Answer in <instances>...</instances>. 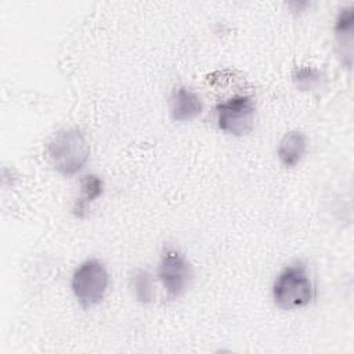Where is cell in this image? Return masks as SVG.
<instances>
[{
    "mask_svg": "<svg viewBox=\"0 0 354 354\" xmlns=\"http://www.w3.org/2000/svg\"><path fill=\"white\" fill-rule=\"evenodd\" d=\"M307 151V138L301 131L286 133L278 145V158L285 167H295Z\"/></svg>",
    "mask_w": 354,
    "mask_h": 354,
    "instance_id": "cell-8",
    "label": "cell"
},
{
    "mask_svg": "<svg viewBox=\"0 0 354 354\" xmlns=\"http://www.w3.org/2000/svg\"><path fill=\"white\" fill-rule=\"evenodd\" d=\"M47 155L59 174L71 177L77 174L87 163L90 145L77 129H62L48 142Z\"/></svg>",
    "mask_w": 354,
    "mask_h": 354,
    "instance_id": "cell-1",
    "label": "cell"
},
{
    "mask_svg": "<svg viewBox=\"0 0 354 354\" xmlns=\"http://www.w3.org/2000/svg\"><path fill=\"white\" fill-rule=\"evenodd\" d=\"M353 26H354V12L353 7H346L340 10L336 24H335V37L340 55L343 58L344 66L348 69L353 65Z\"/></svg>",
    "mask_w": 354,
    "mask_h": 354,
    "instance_id": "cell-7",
    "label": "cell"
},
{
    "mask_svg": "<svg viewBox=\"0 0 354 354\" xmlns=\"http://www.w3.org/2000/svg\"><path fill=\"white\" fill-rule=\"evenodd\" d=\"M131 286L136 300L141 304H149L153 300V286L151 275L144 270H137L131 277Z\"/></svg>",
    "mask_w": 354,
    "mask_h": 354,
    "instance_id": "cell-10",
    "label": "cell"
},
{
    "mask_svg": "<svg viewBox=\"0 0 354 354\" xmlns=\"http://www.w3.org/2000/svg\"><path fill=\"white\" fill-rule=\"evenodd\" d=\"M217 126L227 134L242 137L254 127L256 105L250 95H234L214 108Z\"/></svg>",
    "mask_w": 354,
    "mask_h": 354,
    "instance_id": "cell-4",
    "label": "cell"
},
{
    "mask_svg": "<svg viewBox=\"0 0 354 354\" xmlns=\"http://www.w3.org/2000/svg\"><path fill=\"white\" fill-rule=\"evenodd\" d=\"M202 112V101L199 95L187 87H177L170 101V115L176 122L192 120Z\"/></svg>",
    "mask_w": 354,
    "mask_h": 354,
    "instance_id": "cell-6",
    "label": "cell"
},
{
    "mask_svg": "<svg viewBox=\"0 0 354 354\" xmlns=\"http://www.w3.org/2000/svg\"><path fill=\"white\" fill-rule=\"evenodd\" d=\"M317 79H318V73L310 68L300 69L293 75V80L297 83V86L307 87V88L311 87Z\"/></svg>",
    "mask_w": 354,
    "mask_h": 354,
    "instance_id": "cell-11",
    "label": "cell"
},
{
    "mask_svg": "<svg viewBox=\"0 0 354 354\" xmlns=\"http://www.w3.org/2000/svg\"><path fill=\"white\" fill-rule=\"evenodd\" d=\"M109 275L102 261L90 259L83 261L73 272L71 288L83 308L100 304L106 293Z\"/></svg>",
    "mask_w": 354,
    "mask_h": 354,
    "instance_id": "cell-3",
    "label": "cell"
},
{
    "mask_svg": "<svg viewBox=\"0 0 354 354\" xmlns=\"http://www.w3.org/2000/svg\"><path fill=\"white\" fill-rule=\"evenodd\" d=\"M158 277L169 299L180 297L189 286L192 267L185 256L174 248H167L160 256Z\"/></svg>",
    "mask_w": 354,
    "mask_h": 354,
    "instance_id": "cell-5",
    "label": "cell"
},
{
    "mask_svg": "<svg viewBox=\"0 0 354 354\" xmlns=\"http://www.w3.org/2000/svg\"><path fill=\"white\" fill-rule=\"evenodd\" d=\"M104 181L95 174H87L80 181V196L75 203L73 214L79 218H83L87 213V209L93 201L102 195Z\"/></svg>",
    "mask_w": 354,
    "mask_h": 354,
    "instance_id": "cell-9",
    "label": "cell"
},
{
    "mask_svg": "<svg viewBox=\"0 0 354 354\" xmlns=\"http://www.w3.org/2000/svg\"><path fill=\"white\" fill-rule=\"evenodd\" d=\"M314 296V283L301 263L285 267L272 283L274 303L285 311L308 306Z\"/></svg>",
    "mask_w": 354,
    "mask_h": 354,
    "instance_id": "cell-2",
    "label": "cell"
}]
</instances>
